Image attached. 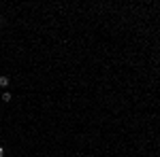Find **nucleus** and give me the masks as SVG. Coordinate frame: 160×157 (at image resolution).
<instances>
[{
	"label": "nucleus",
	"mask_w": 160,
	"mask_h": 157,
	"mask_svg": "<svg viewBox=\"0 0 160 157\" xmlns=\"http://www.w3.org/2000/svg\"><path fill=\"white\" fill-rule=\"evenodd\" d=\"M0 87H9V76L7 74H0Z\"/></svg>",
	"instance_id": "1"
},
{
	"label": "nucleus",
	"mask_w": 160,
	"mask_h": 157,
	"mask_svg": "<svg viewBox=\"0 0 160 157\" xmlns=\"http://www.w3.org/2000/svg\"><path fill=\"white\" fill-rule=\"evenodd\" d=\"M11 94H9V91H4V94H2V102H11Z\"/></svg>",
	"instance_id": "2"
},
{
	"label": "nucleus",
	"mask_w": 160,
	"mask_h": 157,
	"mask_svg": "<svg viewBox=\"0 0 160 157\" xmlns=\"http://www.w3.org/2000/svg\"><path fill=\"white\" fill-rule=\"evenodd\" d=\"M0 157H4V149L2 146H0Z\"/></svg>",
	"instance_id": "3"
},
{
	"label": "nucleus",
	"mask_w": 160,
	"mask_h": 157,
	"mask_svg": "<svg viewBox=\"0 0 160 157\" xmlns=\"http://www.w3.org/2000/svg\"><path fill=\"white\" fill-rule=\"evenodd\" d=\"M2 24H4V19H2V17H0V28H2Z\"/></svg>",
	"instance_id": "4"
}]
</instances>
